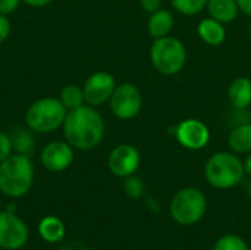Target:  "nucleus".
Wrapping results in <instances>:
<instances>
[{"instance_id":"nucleus-15","label":"nucleus","mask_w":251,"mask_h":250,"mask_svg":"<svg viewBox=\"0 0 251 250\" xmlns=\"http://www.w3.org/2000/svg\"><path fill=\"white\" fill-rule=\"evenodd\" d=\"M197 34L209 46H221L226 38V28L222 22L213 18H204L199 22Z\"/></svg>"},{"instance_id":"nucleus-25","label":"nucleus","mask_w":251,"mask_h":250,"mask_svg":"<svg viewBox=\"0 0 251 250\" xmlns=\"http://www.w3.org/2000/svg\"><path fill=\"white\" fill-rule=\"evenodd\" d=\"M21 3H22V0H0V13L10 16L12 13H15L18 10Z\"/></svg>"},{"instance_id":"nucleus-26","label":"nucleus","mask_w":251,"mask_h":250,"mask_svg":"<svg viewBox=\"0 0 251 250\" xmlns=\"http://www.w3.org/2000/svg\"><path fill=\"white\" fill-rule=\"evenodd\" d=\"M12 32V24L9 21V16L0 13V44L4 43Z\"/></svg>"},{"instance_id":"nucleus-8","label":"nucleus","mask_w":251,"mask_h":250,"mask_svg":"<svg viewBox=\"0 0 251 250\" xmlns=\"http://www.w3.org/2000/svg\"><path fill=\"white\" fill-rule=\"evenodd\" d=\"M29 239L28 225L15 212L0 211V249H22Z\"/></svg>"},{"instance_id":"nucleus-27","label":"nucleus","mask_w":251,"mask_h":250,"mask_svg":"<svg viewBox=\"0 0 251 250\" xmlns=\"http://www.w3.org/2000/svg\"><path fill=\"white\" fill-rule=\"evenodd\" d=\"M141 9L144 12H147L149 15L162 9V0H140Z\"/></svg>"},{"instance_id":"nucleus-18","label":"nucleus","mask_w":251,"mask_h":250,"mask_svg":"<svg viewBox=\"0 0 251 250\" xmlns=\"http://www.w3.org/2000/svg\"><path fill=\"white\" fill-rule=\"evenodd\" d=\"M38 234L47 243H59L65 237V224L60 218L47 215L38 224Z\"/></svg>"},{"instance_id":"nucleus-2","label":"nucleus","mask_w":251,"mask_h":250,"mask_svg":"<svg viewBox=\"0 0 251 250\" xmlns=\"http://www.w3.org/2000/svg\"><path fill=\"white\" fill-rule=\"evenodd\" d=\"M34 184L31 156L12 153L0 162V193L9 199H19L29 193Z\"/></svg>"},{"instance_id":"nucleus-12","label":"nucleus","mask_w":251,"mask_h":250,"mask_svg":"<svg viewBox=\"0 0 251 250\" xmlns=\"http://www.w3.org/2000/svg\"><path fill=\"white\" fill-rule=\"evenodd\" d=\"M74 147L65 140H56L46 144L40 153L41 165L50 172H63L74 162Z\"/></svg>"},{"instance_id":"nucleus-9","label":"nucleus","mask_w":251,"mask_h":250,"mask_svg":"<svg viewBox=\"0 0 251 250\" xmlns=\"http://www.w3.org/2000/svg\"><path fill=\"white\" fill-rule=\"evenodd\" d=\"M174 134L176 141L188 150H201L210 141L209 127L197 118H187L181 121L175 127Z\"/></svg>"},{"instance_id":"nucleus-6","label":"nucleus","mask_w":251,"mask_h":250,"mask_svg":"<svg viewBox=\"0 0 251 250\" xmlns=\"http://www.w3.org/2000/svg\"><path fill=\"white\" fill-rule=\"evenodd\" d=\"M207 211V199L200 189L185 187L176 192L171 202V215L179 225H194Z\"/></svg>"},{"instance_id":"nucleus-4","label":"nucleus","mask_w":251,"mask_h":250,"mask_svg":"<svg viewBox=\"0 0 251 250\" xmlns=\"http://www.w3.org/2000/svg\"><path fill=\"white\" fill-rule=\"evenodd\" d=\"M66 113L59 97H41L26 108L25 125L34 134H50L62 128Z\"/></svg>"},{"instance_id":"nucleus-33","label":"nucleus","mask_w":251,"mask_h":250,"mask_svg":"<svg viewBox=\"0 0 251 250\" xmlns=\"http://www.w3.org/2000/svg\"><path fill=\"white\" fill-rule=\"evenodd\" d=\"M0 209H1V205H0Z\"/></svg>"},{"instance_id":"nucleus-20","label":"nucleus","mask_w":251,"mask_h":250,"mask_svg":"<svg viewBox=\"0 0 251 250\" xmlns=\"http://www.w3.org/2000/svg\"><path fill=\"white\" fill-rule=\"evenodd\" d=\"M59 100L66 108V111H74V109L85 105L84 90H82V87H79L76 84H68L62 88Z\"/></svg>"},{"instance_id":"nucleus-32","label":"nucleus","mask_w":251,"mask_h":250,"mask_svg":"<svg viewBox=\"0 0 251 250\" xmlns=\"http://www.w3.org/2000/svg\"><path fill=\"white\" fill-rule=\"evenodd\" d=\"M249 34H250V37H251V25H250V28H249Z\"/></svg>"},{"instance_id":"nucleus-19","label":"nucleus","mask_w":251,"mask_h":250,"mask_svg":"<svg viewBox=\"0 0 251 250\" xmlns=\"http://www.w3.org/2000/svg\"><path fill=\"white\" fill-rule=\"evenodd\" d=\"M10 141H12L13 153L31 156V153L34 152V147H35L34 133L28 127L26 128H15L10 133Z\"/></svg>"},{"instance_id":"nucleus-22","label":"nucleus","mask_w":251,"mask_h":250,"mask_svg":"<svg viewBox=\"0 0 251 250\" xmlns=\"http://www.w3.org/2000/svg\"><path fill=\"white\" fill-rule=\"evenodd\" d=\"M213 250H249V245L237 234H226L215 243Z\"/></svg>"},{"instance_id":"nucleus-17","label":"nucleus","mask_w":251,"mask_h":250,"mask_svg":"<svg viewBox=\"0 0 251 250\" xmlns=\"http://www.w3.org/2000/svg\"><path fill=\"white\" fill-rule=\"evenodd\" d=\"M228 146L237 155H249L251 152V122L234 127L228 136Z\"/></svg>"},{"instance_id":"nucleus-7","label":"nucleus","mask_w":251,"mask_h":250,"mask_svg":"<svg viewBox=\"0 0 251 250\" xmlns=\"http://www.w3.org/2000/svg\"><path fill=\"white\" fill-rule=\"evenodd\" d=\"M112 113L121 121L134 119L143 108V96L137 85L131 83L118 84L110 100Z\"/></svg>"},{"instance_id":"nucleus-29","label":"nucleus","mask_w":251,"mask_h":250,"mask_svg":"<svg viewBox=\"0 0 251 250\" xmlns=\"http://www.w3.org/2000/svg\"><path fill=\"white\" fill-rule=\"evenodd\" d=\"M53 0H22V3H25L29 7H44L47 4H50Z\"/></svg>"},{"instance_id":"nucleus-30","label":"nucleus","mask_w":251,"mask_h":250,"mask_svg":"<svg viewBox=\"0 0 251 250\" xmlns=\"http://www.w3.org/2000/svg\"><path fill=\"white\" fill-rule=\"evenodd\" d=\"M244 169H246V174L251 177V152L249 153V156H247V159L244 162Z\"/></svg>"},{"instance_id":"nucleus-24","label":"nucleus","mask_w":251,"mask_h":250,"mask_svg":"<svg viewBox=\"0 0 251 250\" xmlns=\"http://www.w3.org/2000/svg\"><path fill=\"white\" fill-rule=\"evenodd\" d=\"M12 153H13V149H12L10 134H7L4 131H0V162H3Z\"/></svg>"},{"instance_id":"nucleus-1","label":"nucleus","mask_w":251,"mask_h":250,"mask_svg":"<svg viewBox=\"0 0 251 250\" xmlns=\"http://www.w3.org/2000/svg\"><path fill=\"white\" fill-rule=\"evenodd\" d=\"M62 130L65 140L74 149L91 150L103 141L106 124L100 112L85 103L74 111H68Z\"/></svg>"},{"instance_id":"nucleus-3","label":"nucleus","mask_w":251,"mask_h":250,"mask_svg":"<svg viewBox=\"0 0 251 250\" xmlns=\"http://www.w3.org/2000/svg\"><path fill=\"white\" fill-rule=\"evenodd\" d=\"M207 183L218 190H231L237 187L244 175V162L234 152H216L204 167Z\"/></svg>"},{"instance_id":"nucleus-21","label":"nucleus","mask_w":251,"mask_h":250,"mask_svg":"<svg viewBox=\"0 0 251 250\" xmlns=\"http://www.w3.org/2000/svg\"><path fill=\"white\" fill-rule=\"evenodd\" d=\"M169 1L172 7L184 16H196L201 13L207 6V0H169Z\"/></svg>"},{"instance_id":"nucleus-5","label":"nucleus","mask_w":251,"mask_h":250,"mask_svg":"<svg viewBox=\"0 0 251 250\" xmlns=\"http://www.w3.org/2000/svg\"><path fill=\"white\" fill-rule=\"evenodd\" d=\"M150 60L153 68L162 75H176L187 63L185 44L176 37H162L153 40L150 49Z\"/></svg>"},{"instance_id":"nucleus-10","label":"nucleus","mask_w":251,"mask_h":250,"mask_svg":"<svg viewBox=\"0 0 251 250\" xmlns=\"http://www.w3.org/2000/svg\"><path fill=\"white\" fill-rule=\"evenodd\" d=\"M115 77L107 71L93 72L84 83L82 90L85 96V103L90 106H101L110 100L115 88H116Z\"/></svg>"},{"instance_id":"nucleus-16","label":"nucleus","mask_w":251,"mask_h":250,"mask_svg":"<svg viewBox=\"0 0 251 250\" xmlns=\"http://www.w3.org/2000/svg\"><path fill=\"white\" fill-rule=\"evenodd\" d=\"M209 16L222 22L224 25L231 24L240 13L238 4L235 0H207L206 6Z\"/></svg>"},{"instance_id":"nucleus-23","label":"nucleus","mask_w":251,"mask_h":250,"mask_svg":"<svg viewBox=\"0 0 251 250\" xmlns=\"http://www.w3.org/2000/svg\"><path fill=\"white\" fill-rule=\"evenodd\" d=\"M124 192L132 200L140 199L144 194V183H143V180L135 177V175L126 177L125 181H124Z\"/></svg>"},{"instance_id":"nucleus-14","label":"nucleus","mask_w":251,"mask_h":250,"mask_svg":"<svg viewBox=\"0 0 251 250\" xmlns=\"http://www.w3.org/2000/svg\"><path fill=\"white\" fill-rule=\"evenodd\" d=\"M175 25V18L171 10L168 9H159L153 13H150L147 21V31L153 40L162 38L171 34L172 28Z\"/></svg>"},{"instance_id":"nucleus-31","label":"nucleus","mask_w":251,"mask_h":250,"mask_svg":"<svg viewBox=\"0 0 251 250\" xmlns=\"http://www.w3.org/2000/svg\"><path fill=\"white\" fill-rule=\"evenodd\" d=\"M247 194H249V197L251 199V183L249 184V187H247Z\"/></svg>"},{"instance_id":"nucleus-28","label":"nucleus","mask_w":251,"mask_h":250,"mask_svg":"<svg viewBox=\"0 0 251 250\" xmlns=\"http://www.w3.org/2000/svg\"><path fill=\"white\" fill-rule=\"evenodd\" d=\"M241 13L251 18V0H235Z\"/></svg>"},{"instance_id":"nucleus-13","label":"nucleus","mask_w":251,"mask_h":250,"mask_svg":"<svg viewBox=\"0 0 251 250\" xmlns=\"http://www.w3.org/2000/svg\"><path fill=\"white\" fill-rule=\"evenodd\" d=\"M228 100L238 109L244 111L251 105V80L247 77H237L228 87Z\"/></svg>"},{"instance_id":"nucleus-11","label":"nucleus","mask_w":251,"mask_h":250,"mask_svg":"<svg viewBox=\"0 0 251 250\" xmlns=\"http://www.w3.org/2000/svg\"><path fill=\"white\" fill-rule=\"evenodd\" d=\"M141 164V155L132 144L122 143L112 149L107 158V167L110 172L119 178L134 175Z\"/></svg>"}]
</instances>
